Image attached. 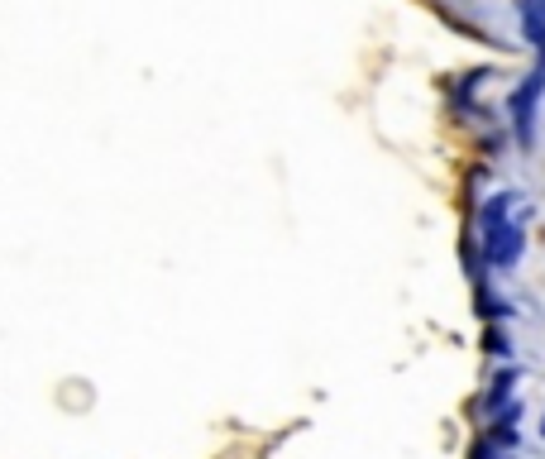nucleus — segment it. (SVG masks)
<instances>
[{"mask_svg": "<svg viewBox=\"0 0 545 459\" xmlns=\"http://www.w3.org/2000/svg\"><path fill=\"white\" fill-rule=\"evenodd\" d=\"M526 220H531V206H522L517 216H498V220H474V240H479V254L493 273H512L526 254Z\"/></svg>", "mask_w": 545, "mask_h": 459, "instance_id": "f257e3e1", "label": "nucleus"}, {"mask_svg": "<svg viewBox=\"0 0 545 459\" xmlns=\"http://www.w3.org/2000/svg\"><path fill=\"white\" fill-rule=\"evenodd\" d=\"M541 101H545V48L536 53V67L507 91V130H512V139H517V149H526V153L536 149Z\"/></svg>", "mask_w": 545, "mask_h": 459, "instance_id": "f03ea898", "label": "nucleus"}, {"mask_svg": "<svg viewBox=\"0 0 545 459\" xmlns=\"http://www.w3.org/2000/svg\"><path fill=\"white\" fill-rule=\"evenodd\" d=\"M517 383H522V369L507 359L493 378H488V393H483V416H498L507 402H517Z\"/></svg>", "mask_w": 545, "mask_h": 459, "instance_id": "7ed1b4c3", "label": "nucleus"}, {"mask_svg": "<svg viewBox=\"0 0 545 459\" xmlns=\"http://www.w3.org/2000/svg\"><path fill=\"white\" fill-rule=\"evenodd\" d=\"M512 10H517V24H522V39L541 53L545 48V5L541 0H512Z\"/></svg>", "mask_w": 545, "mask_h": 459, "instance_id": "20e7f679", "label": "nucleus"}, {"mask_svg": "<svg viewBox=\"0 0 545 459\" xmlns=\"http://www.w3.org/2000/svg\"><path fill=\"white\" fill-rule=\"evenodd\" d=\"M483 82H493V67H474V72H464V77L455 82V106L474 110V96H479Z\"/></svg>", "mask_w": 545, "mask_h": 459, "instance_id": "39448f33", "label": "nucleus"}, {"mask_svg": "<svg viewBox=\"0 0 545 459\" xmlns=\"http://www.w3.org/2000/svg\"><path fill=\"white\" fill-rule=\"evenodd\" d=\"M483 350L498 354V359H512V335H507V330L493 321V326H488V335H483Z\"/></svg>", "mask_w": 545, "mask_h": 459, "instance_id": "423d86ee", "label": "nucleus"}, {"mask_svg": "<svg viewBox=\"0 0 545 459\" xmlns=\"http://www.w3.org/2000/svg\"><path fill=\"white\" fill-rule=\"evenodd\" d=\"M541 436H545V416H541Z\"/></svg>", "mask_w": 545, "mask_h": 459, "instance_id": "0eeeda50", "label": "nucleus"}]
</instances>
